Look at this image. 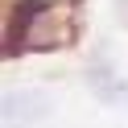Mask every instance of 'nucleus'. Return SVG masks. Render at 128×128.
Wrapping results in <instances>:
<instances>
[{
    "instance_id": "nucleus-1",
    "label": "nucleus",
    "mask_w": 128,
    "mask_h": 128,
    "mask_svg": "<svg viewBox=\"0 0 128 128\" xmlns=\"http://www.w3.org/2000/svg\"><path fill=\"white\" fill-rule=\"evenodd\" d=\"M54 112L50 95L37 91V87H21V91H12L8 99H4V128H29L37 124V120H46Z\"/></svg>"
},
{
    "instance_id": "nucleus-2",
    "label": "nucleus",
    "mask_w": 128,
    "mask_h": 128,
    "mask_svg": "<svg viewBox=\"0 0 128 128\" xmlns=\"http://www.w3.org/2000/svg\"><path fill=\"white\" fill-rule=\"evenodd\" d=\"M91 87L99 91V99H124L128 103V87L116 78V70H108V66H95L91 70Z\"/></svg>"
}]
</instances>
